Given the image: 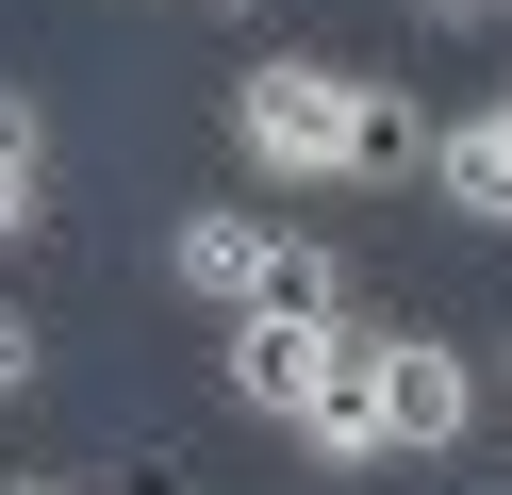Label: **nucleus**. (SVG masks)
Masks as SVG:
<instances>
[{"label": "nucleus", "mask_w": 512, "mask_h": 495, "mask_svg": "<svg viewBox=\"0 0 512 495\" xmlns=\"http://www.w3.org/2000/svg\"><path fill=\"white\" fill-rule=\"evenodd\" d=\"M166 281L199 297L215 330H232V314H347V264L314 248V231H265L248 198H215V215L166 231Z\"/></svg>", "instance_id": "nucleus-1"}, {"label": "nucleus", "mask_w": 512, "mask_h": 495, "mask_svg": "<svg viewBox=\"0 0 512 495\" xmlns=\"http://www.w3.org/2000/svg\"><path fill=\"white\" fill-rule=\"evenodd\" d=\"M347 116H364V66H331V50H265L232 83V165L248 182H347Z\"/></svg>", "instance_id": "nucleus-2"}, {"label": "nucleus", "mask_w": 512, "mask_h": 495, "mask_svg": "<svg viewBox=\"0 0 512 495\" xmlns=\"http://www.w3.org/2000/svg\"><path fill=\"white\" fill-rule=\"evenodd\" d=\"M364 363V330L347 314H232V347H215V396H232L248 429H314V396Z\"/></svg>", "instance_id": "nucleus-3"}, {"label": "nucleus", "mask_w": 512, "mask_h": 495, "mask_svg": "<svg viewBox=\"0 0 512 495\" xmlns=\"http://www.w3.org/2000/svg\"><path fill=\"white\" fill-rule=\"evenodd\" d=\"M364 347H380V413H397V462H446V446L479 429V396H496V380H479L446 330H364Z\"/></svg>", "instance_id": "nucleus-4"}, {"label": "nucleus", "mask_w": 512, "mask_h": 495, "mask_svg": "<svg viewBox=\"0 0 512 495\" xmlns=\"http://www.w3.org/2000/svg\"><path fill=\"white\" fill-rule=\"evenodd\" d=\"M430 198L463 231H512V99H463L446 116V149H430Z\"/></svg>", "instance_id": "nucleus-5"}, {"label": "nucleus", "mask_w": 512, "mask_h": 495, "mask_svg": "<svg viewBox=\"0 0 512 495\" xmlns=\"http://www.w3.org/2000/svg\"><path fill=\"white\" fill-rule=\"evenodd\" d=\"M430 149H446V116L413 83H380L364 66V116H347V198H380V182H430Z\"/></svg>", "instance_id": "nucleus-6"}, {"label": "nucleus", "mask_w": 512, "mask_h": 495, "mask_svg": "<svg viewBox=\"0 0 512 495\" xmlns=\"http://www.w3.org/2000/svg\"><path fill=\"white\" fill-rule=\"evenodd\" d=\"M298 446H314V462H331V479H380V462H397V413H380V347H364V363H347V380H331V396H314V429H298Z\"/></svg>", "instance_id": "nucleus-7"}, {"label": "nucleus", "mask_w": 512, "mask_h": 495, "mask_svg": "<svg viewBox=\"0 0 512 495\" xmlns=\"http://www.w3.org/2000/svg\"><path fill=\"white\" fill-rule=\"evenodd\" d=\"M50 231V116L0 83V248H34Z\"/></svg>", "instance_id": "nucleus-8"}, {"label": "nucleus", "mask_w": 512, "mask_h": 495, "mask_svg": "<svg viewBox=\"0 0 512 495\" xmlns=\"http://www.w3.org/2000/svg\"><path fill=\"white\" fill-rule=\"evenodd\" d=\"M34 380H50V330L17 314V297H0V413H17V396H34Z\"/></svg>", "instance_id": "nucleus-9"}, {"label": "nucleus", "mask_w": 512, "mask_h": 495, "mask_svg": "<svg viewBox=\"0 0 512 495\" xmlns=\"http://www.w3.org/2000/svg\"><path fill=\"white\" fill-rule=\"evenodd\" d=\"M413 17H430V33H479V17H496V0H413Z\"/></svg>", "instance_id": "nucleus-10"}, {"label": "nucleus", "mask_w": 512, "mask_h": 495, "mask_svg": "<svg viewBox=\"0 0 512 495\" xmlns=\"http://www.w3.org/2000/svg\"><path fill=\"white\" fill-rule=\"evenodd\" d=\"M0 495H83V479H0Z\"/></svg>", "instance_id": "nucleus-11"}, {"label": "nucleus", "mask_w": 512, "mask_h": 495, "mask_svg": "<svg viewBox=\"0 0 512 495\" xmlns=\"http://www.w3.org/2000/svg\"><path fill=\"white\" fill-rule=\"evenodd\" d=\"M215 17H265V0H215Z\"/></svg>", "instance_id": "nucleus-12"}, {"label": "nucleus", "mask_w": 512, "mask_h": 495, "mask_svg": "<svg viewBox=\"0 0 512 495\" xmlns=\"http://www.w3.org/2000/svg\"><path fill=\"white\" fill-rule=\"evenodd\" d=\"M496 380H512V347H496Z\"/></svg>", "instance_id": "nucleus-13"}, {"label": "nucleus", "mask_w": 512, "mask_h": 495, "mask_svg": "<svg viewBox=\"0 0 512 495\" xmlns=\"http://www.w3.org/2000/svg\"><path fill=\"white\" fill-rule=\"evenodd\" d=\"M83 495H100V479H83Z\"/></svg>", "instance_id": "nucleus-14"}, {"label": "nucleus", "mask_w": 512, "mask_h": 495, "mask_svg": "<svg viewBox=\"0 0 512 495\" xmlns=\"http://www.w3.org/2000/svg\"><path fill=\"white\" fill-rule=\"evenodd\" d=\"M496 495H512V479H496Z\"/></svg>", "instance_id": "nucleus-15"}]
</instances>
